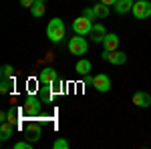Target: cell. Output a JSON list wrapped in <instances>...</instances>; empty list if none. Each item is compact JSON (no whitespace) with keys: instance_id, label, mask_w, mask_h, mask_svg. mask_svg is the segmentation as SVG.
I'll return each mask as SVG.
<instances>
[{"instance_id":"obj_6","label":"cell","mask_w":151,"mask_h":149,"mask_svg":"<svg viewBox=\"0 0 151 149\" xmlns=\"http://www.w3.org/2000/svg\"><path fill=\"white\" fill-rule=\"evenodd\" d=\"M101 58L103 60H107V63H111V65H125L127 63V55L123 53V50H103V55H101Z\"/></svg>"},{"instance_id":"obj_5","label":"cell","mask_w":151,"mask_h":149,"mask_svg":"<svg viewBox=\"0 0 151 149\" xmlns=\"http://www.w3.org/2000/svg\"><path fill=\"white\" fill-rule=\"evenodd\" d=\"M133 16L137 20H143V18H149L151 16V0H137L133 4Z\"/></svg>"},{"instance_id":"obj_12","label":"cell","mask_w":151,"mask_h":149,"mask_svg":"<svg viewBox=\"0 0 151 149\" xmlns=\"http://www.w3.org/2000/svg\"><path fill=\"white\" fill-rule=\"evenodd\" d=\"M105 36H107V28H105L103 24H93V30H91L93 42H103Z\"/></svg>"},{"instance_id":"obj_20","label":"cell","mask_w":151,"mask_h":149,"mask_svg":"<svg viewBox=\"0 0 151 149\" xmlns=\"http://www.w3.org/2000/svg\"><path fill=\"white\" fill-rule=\"evenodd\" d=\"M52 147H55V149H69L70 145H69V141H67V139H57V141L52 143Z\"/></svg>"},{"instance_id":"obj_3","label":"cell","mask_w":151,"mask_h":149,"mask_svg":"<svg viewBox=\"0 0 151 149\" xmlns=\"http://www.w3.org/2000/svg\"><path fill=\"white\" fill-rule=\"evenodd\" d=\"M87 50H89V42H87V38H83L81 35H75L69 40V53L70 55L81 57V55H85Z\"/></svg>"},{"instance_id":"obj_19","label":"cell","mask_w":151,"mask_h":149,"mask_svg":"<svg viewBox=\"0 0 151 149\" xmlns=\"http://www.w3.org/2000/svg\"><path fill=\"white\" fill-rule=\"evenodd\" d=\"M0 75H2V79H14V67L12 65H2Z\"/></svg>"},{"instance_id":"obj_10","label":"cell","mask_w":151,"mask_h":149,"mask_svg":"<svg viewBox=\"0 0 151 149\" xmlns=\"http://www.w3.org/2000/svg\"><path fill=\"white\" fill-rule=\"evenodd\" d=\"M133 105H137L141 109H147L151 107V95L147 91H137L133 95Z\"/></svg>"},{"instance_id":"obj_16","label":"cell","mask_w":151,"mask_h":149,"mask_svg":"<svg viewBox=\"0 0 151 149\" xmlns=\"http://www.w3.org/2000/svg\"><path fill=\"white\" fill-rule=\"evenodd\" d=\"M109 8H111V6H107V4H103V2H97V4L93 6L95 14H97L99 18H107V16H109Z\"/></svg>"},{"instance_id":"obj_24","label":"cell","mask_w":151,"mask_h":149,"mask_svg":"<svg viewBox=\"0 0 151 149\" xmlns=\"http://www.w3.org/2000/svg\"><path fill=\"white\" fill-rule=\"evenodd\" d=\"M20 6H24V8H32V6H35V0H20Z\"/></svg>"},{"instance_id":"obj_21","label":"cell","mask_w":151,"mask_h":149,"mask_svg":"<svg viewBox=\"0 0 151 149\" xmlns=\"http://www.w3.org/2000/svg\"><path fill=\"white\" fill-rule=\"evenodd\" d=\"M83 16H87V18L91 20V22H95V20L99 18V16L95 14V10H93V8H85V10H83Z\"/></svg>"},{"instance_id":"obj_2","label":"cell","mask_w":151,"mask_h":149,"mask_svg":"<svg viewBox=\"0 0 151 149\" xmlns=\"http://www.w3.org/2000/svg\"><path fill=\"white\" fill-rule=\"evenodd\" d=\"M42 109V99H36L35 93H28L24 97V103H22V113H26L28 117H36Z\"/></svg>"},{"instance_id":"obj_27","label":"cell","mask_w":151,"mask_h":149,"mask_svg":"<svg viewBox=\"0 0 151 149\" xmlns=\"http://www.w3.org/2000/svg\"><path fill=\"white\" fill-rule=\"evenodd\" d=\"M35 2H45V0H35Z\"/></svg>"},{"instance_id":"obj_11","label":"cell","mask_w":151,"mask_h":149,"mask_svg":"<svg viewBox=\"0 0 151 149\" xmlns=\"http://www.w3.org/2000/svg\"><path fill=\"white\" fill-rule=\"evenodd\" d=\"M119 36L115 35V32H107V36H105V40H103V46H105V50H117V46H119Z\"/></svg>"},{"instance_id":"obj_22","label":"cell","mask_w":151,"mask_h":149,"mask_svg":"<svg viewBox=\"0 0 151 149\" xmlns=\"http://www.w3.org/2000/svg\"><path fill=\"white\" fill-rule=\"evenodd\" d=\"M8 121H10L12 125L18 121V109H8Z\"/></svg>"},{"instance_id":"obj_25","label":"cell","mask_w":151,"mask_h":149,"mask_svg":"<svg viewBox=\"0 0 151 149\" xmlns=\"http://www.w3.org/2000/svg\"><path fill=\"white\" fill-rule=\"evenodd\" d=\"M99 2H103V4H107V6H115L117 0H99Z\"/></svg>"},{"instance_id":"obj_17","label":"cell","mask_w":151,"mask_h":149,"mask_svg":"<svg viewBox=\"0 0 151 149\" xmlns=\"http://www.w3.org/2000/svg\"><path fill=\"white\" fill-rule=\"evenodd\" d=\"M45 12H47V6H45V2H35V6L30 8V14H32L35 18H40Z\"/></svg>"},{"instance_id":"obj_4","label":"cell","mask_w":151,"mask_h":149,"mask_svg":"<svg viewBox=\"0 0 151 149\" xmlns=\"http://www.w3.org/2000/svg\"><path fill=\"white\" fill-rule=\"evenodd\" d=\"M73 30H75V35H81V36H87L91 35V30H93V22L87 18V16H77L75 18V22H73Z\"/></svg>"},{"instance_id":"obj_9","label":"cell","mask_w":151,"mask_h":149,"mask_svg":"<svg viewBox=\"0 0 151 149\" xmlns=\"http://www.w3.org/2000/svg\"><path fill=\"white\" fill-rule=\"evenodd\" d=\"M40 135H42V127H40V125H36V123H28V125L24 127V137L28 139V141L36 143V141L40 139Z\"/></svg>"},{"instance_id":"obj_13","label":"cell","mask_w":151,"mask_h":149,"mask_svg":"<svg viewBox=\"0 0 151 149\" xmlns=\"http://www.w3.org/2000/svg\"><path fill=\"white\" fill-rule=\"evenodd\" d=\"M133 4H135V0H117L115 12L117 14H127V12L133 10Z\"/></svg>"},{"instance_id":"obj_15","label":"cell","mask_w":151,"mask_h":149,"mask_svg":"<svg viewBox=\"0 0 151 149\" xmlns=\"http://www.w3.org/2000/svg\"><path fill=\"white\" fill-rule=\"evenodd\" d=\"M12 133H14V125H12L10 121H4L2 125H0V139L2 141H8L12 137Z\"/></svg>"},{"instance_id":"obj_8","label":"cell","mask_w":151,"mask_h":149,"mask_svg":"<svg viewBox=\"0 0 151 149\" xmlns=\"http://www.w3.org/2000/svg\"><path fill=\"white\" fill-rule=\"evenodd\" d=\"M55 81H58V73L52 67H45L38 73V83L40 85H52Z\"/></svg>"},{"instance_id":"obj_23","label":"cell","mask_w":151,"mask_h":149,"mask_svg":"<svg viewBox=\"0 0 151 149\" xmlns=\"http://www.w3.org/2000/svg\"><path fill=\"white\" fill-rule=\"evenodd\" d=\"M32 147V141H18V143H14V149H30Z\"/></svg>"},{"instance_id":"obj_14","label":"cell","mask_w":151,"mask_h":149,"mask_svg":"<svg viewBox=\"0 0 151 149\" xmlns=\"http://www.w3.org/2000/svg\"><path fill=\"white\" fill-rule=\"evenodd\" d=\"M75 71H77L79 75H89V73L93 71V65H91V60H89V58H79Z\"/></svg>"},{"instance_id":"obj_18","label":"cell","mask_w":151,"mask_h":149,"mask_svg":"<svg viewBox=\"0 0 151 149\" xmlns=\"http://www.w3.org/2000/svg\"><path fill=\"white\" fill-rule=\"evenodd\" d=\"M14 89V79H2L0 81V93L2 95H8Z\"/></svg>"},{"instance_id":"obj_28","label":"cell","mask_w":151,"mask_h":149,"mask_svg":"<svg viewBox=\"0 0 151 149\" xmlns=\"http://www.w3.org/2000/svg\"><path fill=\"white\" fill-rule=\"evenodd\" d=\"M135 2H137V0H135Z\"/></svg>"},{"instance_id":"obj_26","label":"cell","mask_w":151,"mask_h":149,"mask_svg":"<svg viewBox=\"0 0 151 149\" xmlns=\"http://www.w3.org/2000/svg\"><path fill=\"white\" fill-rule=\"evenodd\" d=\"M85 85H93V77H87L85 79Z\"/></svg>"},{"instance_id":"obj_1","label":"cell","mask_w":151,"mask_h":149,"mask_svg":"<svg viewBox=\"0 0 151 149\" xmlns=\"http://www.w3.org/2000/svg\"><path fill=\"white\" fill-rule=\"evenodd\" d=\"M47 36H48V40H52V42H60L65 38V22H63V18H52L48 22Z\"/></svg>"},{"instance_id":"obj_7","label":"cell","mask_w":151,"mask_h":149,"mask_svg":"<svg viewBox=\"0 0 151 149\" xmlns=\"http://www.w3.org/2000/svg\"><path fill=\"white\" fill-rule=\"evenodd\" d=\"M93 87L99 93H109V89H111V79H109V75H105V73L95 75L93 77Z\"/></svg>"}]
</instances>
